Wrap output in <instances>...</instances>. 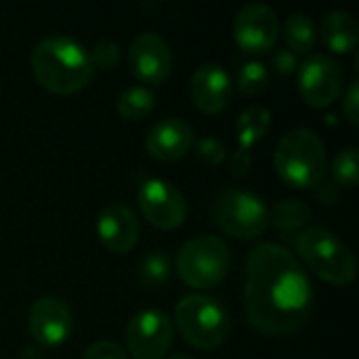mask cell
<instances>
[{"mask_svg":"<svg viewBox=\"0 0 359 359\" xmlns=\"http://www.w3.org/2000/svg\"><path fill=\"white\" fill-rule=\"evenodd\" d=\"M189 93L198 109H202L204 114H221L231 103L233 84L229 74L221 65L204 63L194 72Z\"/></svg>","mask_w":359,"mask_h":359,"instance_id":"9a60e30c","label":"cell"},{"mask_svg":"<svg viewBox=\"0 0 359 359\" xmlns=\"http://www.w3.org/2000/svg\"><path fill=\"white\" fill-rule=\"evenodd\" d=\"M345 74L330 55L313 53L299 67V90L311 107H328L343 93Z\"/></svg>","mask_w":359,"mask_h":359,"instance_id":"ba28073f","label":"cell"},{"mask_svg":"<svg viewBox=\"0 0 359 359\" xmlns=\"http://www.w3.org/2000/svg\"><path fill=\"white\" fill-rule=\"evenodd\" d=\"M36 82L55 95H74L95 76L88 50L74 38L55 34L42 38L32 53Z\"/></svg>","mask_w":359,"mask_h":359,"instance_id":"7a4b0ae2","label":"cell"},{"mask_svg":"<svg viewBox=\"0 0 359 359\" xmlns=\"http://www.w3.org/2000/svg\"><path fill=\"white\" fill-rule=\"evenodd\" d=\"M244 307L252 328L265 337H284L309 322L313 286L290 250L263 242L248 252Z\"/></svg>","mask_w":359,"mask_h":359,"instance_id":"6da1fadb","label":"cell"},{"mask_svg":"<svg viewBox=\"0 0 359 359\" xmlns=\"http://www.w3.org/2000/svg\"><path fill=\"white\" fill-rule=\"evenodd\" d=\"M29 332L44 347L63 345L74 330V313L59 297H42L29 309Z\"/></svg>","mask_w":359,"mask_h":359,"instance_id":"4fadbf2b","label":"cell"},{"mask_svg":"<svg viewBox=\"0 0 359 359\" xmlns=\"http://www.w3.org/2000/svg\"><path fill=\"white\" fill-rule=\"evenodd\" d=\"M273 166L278 177L290 187H318L326 179L328 170L326 145L311 128H290L276 147Z\"/></svg>","mask_w":359,"mask_h":359,"instance_id":"3957f363","label":"cell"},{"mask_svg":"<svg viewBox=\"0 0 359 359\" xmlns=\"http://www.w3.org/2000/svg\"><path fill=\"white\" fill-rule=\"evenodd\" d=\"M284 38L288 46H292V50L303 55L311 53L318 40V32L311 17L305 13H292L284 23Z\"/></svg>","mask_w":359,"mask_h":359,"instance_id":"44dd1931","label":"cell"},{"mask_svg":"<svg viewBox=\"0 0 359 359\" xmlns=\"http://www.w3.org/2000/svg\"><path fill=\"white\" fill-rule=\"evenodd\" d=\"M343 114L355 126L359 122V82H351L343 95Z\"/></svg>","mask_w":359,"mask_h":359,"instance_id":"83f0119b","label":"cell"},{"mask_svg":"<svg viewBox=\"0 0 359 359\" xmlns=\"http://www.w3.org/2000/svg\"><path fill=\"white\" fill-rule=\"evenodd\" d=\"M21 359H42V349L36 345H29L21 351Z\"/></svg>","mask_w":359,"mask_h":359,"instance_id":"1f68e13d","label":"cell"},{"mask_svg":"<svg viewBox=\"0 0 359 359\" xmlns=\"http://www.w3.org/2000/svg\"><path fill=\"white\" fill-rule=\"evenodd\" d=\"M250 162H252V151L248 149H236L229 158V172L233 177H242L246 175V170L250 168Z\"/></svg>","mask_w":359,"mask_h":359,"instance_id":"f546056e","label":"cell"},{"mask_svg":"<svg viewBox=\"0 0 359 359\" xmlns=\"http://www.w3.org/2000/svg\"><path fill=\"white\" fill-rule=\"evenodd\" d=\"M97 233L107 250L126 255L139 240V219L126 204H107L99 212Z\"/></svg>","mask_w":359,"mask_h":359,"instance_id":"2e32d148","label":"cell"},{"mask_svg":"<svg viewBox=\"0 0 359 359\" xmlns=\"http://www.w3.org/2000/svg\"><path fill=\"white\" fill-rule=\"evenodd\" d=\"M332 177H334L337 185H343L349 189L358 187V147H347L337 154V158L332 162Z\"/></svg>","mask_w":359,"mask_h":359,"instance_id":"cb8c5ba5","label":"cell"},{"mask_svg":"<svg viewBox=\"0 0 359 359\" xmlns=\"http://www.w3.org/2000/svg\"><path fill=\"white\" fill-rule=\"evenodd\" d=\"M322 40L332 53H349L359 40L358 19L349 11H330L322 21Z\"/></svg>","mask_w":359,"mask_h":359,"instance_id":"e0dca14e","label":"cell"},{"mask_svg":"<svg viewBox=\"0 0 359 359\" xmlns=\"http://www.w3.org/2000/svg\"><path fill=\"white\" fill-rule=\"evenodd\" d=\"M269 219L273 221V225L284 231V233H292L303 229L309 219H311V208L297 198H284L276 204L273 215H269Z\"/></svg>","mask_w":359,"mask_h":359,"instance_id":"d6986e66","label":"cell"},{"mask_svg":"<svg viewBox=\"0 0 359 359\" xmlns=\"http://www.w3.org/2000/svg\"><path fill=\"white\" fill-rule=\"evenodd\" d=\"M280 36L278 13L263 2H250L242 6L233 19V38L238 46L252 55L271 50Z\"/></svg>","mask_w":359,"mask_h":359,"instance_id":"8fae6325","label":"cell"},{"mask_svg":"<svg viewBox=\"0 0 359 359\" xmlns=\"http://www.w3.org/2000/svg\"><path fill=\"white\" fill-rule=\"evenodd\" d=\"M196 143L194 126L181 118H164L156 122L145 137V149L160 162L181 160L191 151Z\"/></svg>","mask_w":359,"mask_h":359,"instance_id":"5bb4252c","label":"cell"},{"mask_svg":"<svg viewBox=\"0 0 359 359\" xmlns=\"http://www.w3.org/2000/svg\"><path fill=\"white\" fill-rule=\"evenodd\" d=\"M156 107V95L147 86H128L118 95V114L124 120H143Z\"/></svg>","mask_w":359,"mask_h":359,"instance_id":"ffe728a7","label":"cell"},{"mask_svg":"<svg viewBox=\"0 0 359 359\" xmlns=\"http://www.w3.org/2000/svg\"><path fill=\"white\" fill-rule=\"evenodd\" d=\"M271 126V111L265 105H250L246 107L236 122V135H238V147L240 149H252L269 130Z\"/></svg>","mask_w":359,"mask_h":359,"instance_id":"ac0fdd59","label":"cell"},{"mask_svg":"<svg viewBox=\"0 0 359 359\" xmlns=\"http://www.w3.org/2000/svg\"><path fill=\"white\" fill-rule=\"evenodd\" d=\"M198 158L208 166H219L225 160V145L215 137H204L196 143Z\"/></svg>","mask_w":359,"mask_h":359,"instance_id":"484cf974","label":"cell"},{"mask_svg":"<svg viewBox=\"0 0 359 359\" xmlns=\"http://www.w3.org/2000/svg\"><path fill=\"white\" fill-rule=\"evenodd\" d=\"M88 57H90L93 67H99V69H114V67L118 65V61H120V46H118L114 40L103 38V40H99V42L90 48Z\"/></svg>","mask_w":359,"mask_h":359,"instance_id":"d4e9b609","label":"cell"},{"mask_svg":"<svg viewBox=\"0 0 359 359\" xmlns=\"http://www.w3.org/2000/svg\"><path fill=\"white\" fill-rule=\"evenodd\" d=\"M133 76L143 84H164L172 72V53L168 42L154 32L139 34L128 50Z\"/></svg>","mask_w":359,"mask_h":359,"instance_id":"7c38bea8","label":"cell"},{"mask_svg":"<svg viewBox=\"0 0 359 359\" xmlns=\"http://www.w3.org/2000/svg\"><path fill=\"white\" fill-rule=\"evenodd\" d=\"M124 339L135 359H162L172 345V322L158 309H143L128 320Z\"/></svg>","mask_w":359,"mask_h":359,"instance_id":"9c48e42d","label":"cell"},{"mask_svg":"<svg viewBox=\"0 0 359 359\" xmlns=\"http://www.w3.org/2000/svg\"><path fill=\"white\" fill-rule=\"evenodd\" d=\"M231 267V252L219 236H198L185 242L177 255V271L191 288H212L221 284Z\"/></svg>","mask_w":359,"mask_h":359,"instance_id":"8992f818","label":"cell"},{"mask_svg":"<svg viewBox=\"0 0 359 359\" xmlns=\"http://www.w3.org/2000/svg\"><path fill=\"white\" fill-rule=\"evenodd\" d=\"M175 324L185 343L204 351L221 347L231 330L227 309L206 294H189L181 299L175 309Z\"/></svg>","mask_w":359,"mask_h":359,"instance_id":"5b68a950","label":"cell"},{"mask_svg":"<svg viewBox=\"0 0 359 359\" xmlns=\"http://www.w3.org/2000/svg\"><path fill=\"white\" fill-rule=\"evenodd\" d=\"M170 278V261L164 252L154 250L139 263V280L147 288H160Z\"/></svg>","mask_w":359,"mask_h":359,"instance_id":"7402d4cb","label":"cell"},{"mask_svg":"<svg viewBox=\"0 0 359 359\" xmlns=\"http://www.w3.org/2000/svg\"><path fill=\"white\" fill-rule=\"evenodd\" d=\"M84 359H128V355H126L124 347H120L118 343L97 341L84 351Z\"/></svg>","mask_w":359,"mask_h":359,"instance_id":"4316f807","label":"cell"},{"mask_svg":"<svg viewBox=\"0 0 359 359\" xmlns=\"http://www.w3.org/2000/svg\"><path fill=\"white\" fill-rule=\"evenodd\" d=\"M273 65H276V69L280 74L288 76V74L299 69V59L290 48H278L276 55H273Z\"/></svg>","mask_w":359,"mask_h":359,"instance_id":"f1b7e54d","label":"cell"},{"mask_svg":"<svg viewBox=\"0 0 359 359\" xmlns=\"http://www.w3.org/2000/svg\"><path fill=\"white\" fill-rule=\"evenodd\" d=\"M168 359H194V358H189V355H183V353H179V355H172V358H168Z\"/></svg>","mask_w":359,"mask_h":359,"instance_id":"d6a6232c","label":"cell"},{"mask_svg":"<svg viewBox=\"0 0 359 359\" xmlns=\"http://www.w3.org/2000/svg\"><path fill=\"white\" fill-rule=\"evenodd\" d=\"M267 84H269V72L261 61H248L240 67L238 88L244 95H248V97L261 95L267 88Z\"/></svg>","mask_w":359,"mask_h":359,"instance_id":"603a6c76","label":"cell"},{"mask_svg":"<svg viewBox=\"0 0 359 359\" xmlns=\"http://www.w3.org/2000/svg\"><path fill=\"white\" fill-rule=\"evenodd\" d=\"M215 223L233 238L252 240L267 231L271 219L265 202L246 189H225L212 202Z\"/></svg>","mask_w":359,"mask_h":359,"instance_id":"52a82bcc","label":"cell"},{"mask_svg":"<svg viewBox=\"0 0 359 359\" xmlns=\"http://www.w3.org/2000/svg\"><path fill=\"white\" fill-rule=\"evenodd\" d=\"M137 204L143 217L158 229H177L187 217L183 194L164 179H147L139 185Z\"/></svg>","mask_w":359,"mask_h":359,"instance_id":"30bf717a","label":"cell"},{"mask_svg":"<svg viewBox=\"0 0 359 359\" xmlns=\"http://www.w3.org/2000/svg\"><path fill=\"white\" fill-rule=\"evenodd\" d=\"M316 189H318V198L324 204H334L339 200V187L332 181H322Z\"/></svg>","mask_w":359,"mask_h":359,"instance_id":"4dcf8cb0","label":"cell"},{"mask_svg":"<svg viewBox=\"0 0 359 359\" xmlns=\"http://www.w3.org/2000/svg\"><path fill=\"white\" fill-rule=\"evenodd\" d=\"M297 252L303 263L324 282L349 286L358 276V263L351 248L324 227H309L297 238Z\"/></svg>","mask_w":359,"mask_h":359,"instance_id":"277c9868","label":"cell"}]
</instances>
